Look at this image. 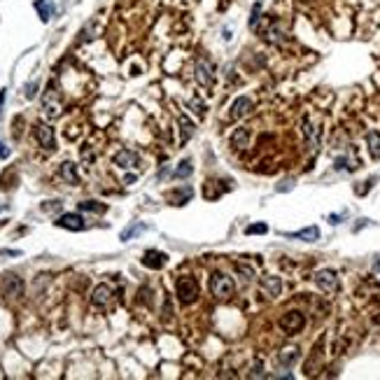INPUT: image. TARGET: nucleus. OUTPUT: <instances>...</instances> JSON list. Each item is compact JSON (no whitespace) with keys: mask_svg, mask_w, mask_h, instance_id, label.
Masks as SVG:
<instances>
[{"mask_svg":"<svg viewBox=\"0 0 380 380\" xmlns=\"http://www.w3.org/2000/svg\"><path fill=\"white\" fill-rule=\"evenodd\" d=\"M175 292H178L180 303H194V301L201 296V287L198 282L192 278V275H184V278H178V284H175Z\"/></svg>","mask_w":380,"mask_h":380,"instance_id":"f257e3e1","label":"nucleus"},{"mask_svg":"<svg viewBox=\"0 0 380 380\" xmlns=\"http://www.w3.org/2000/svg\"><path fill=\"white\" fill-rule=\"evenodd\" d=\"M233 289H236V284H233V280L229 278V275L224 273H213V278H210V292H213V296L217 301H226L233 296Z\"/></svg>","mask_w":380,"mask_h":380,"instance_id":"f03ea898","label":"nucleus"},{"mask_svg":"<svg viewBox=\"0 0 380 380\" xmlns=\"http://www.w3.org/2000/svg\"><path fill=\"white\" fill-rule=\"evenodd\" d=\"M280 327H282V331H287V334H299L306 327L303 313H299V310H287V313L280 317Z\"/></svg>","mask_w":380,"mask_h":380,"instance_id":"7ed1b4c3","label":"nucleus"},{"mask_svg":"<svg viewBox=\"0 0 380 380\" xmlns=\"http://www.w3.org/2000/svg\"><path fill=\"white\" fill-rule=\"evenodd\" d=\"M315 284L322 292H336L338 289V273L334 269H322L315 273Z\"/></svg>","mask_w":380,"mask_h":380,"instance_id":"20e7f679","label":"nucleus"},{"mask_svg":"<svg viewBox=\"0 0 380 380\" xmlns=\"http://www.w3.org/2000/svg\"><path fill=\"white\" fill-rule=\"evenodd\" d=\"M215 80V72H213V63L208 61V59H201V61L196 63V82L201 86H210Z\"/></svg>","mask_w":380,"mask_h":380,"instance_id":"39448f33","label":"nucleus"},{"mask_svg":"<svg viewBox=\"0 0 380 380\" xmlns=\"http://www.w3.org/2000/svg\"><path fill=\"white\" fill-rule=\"evenodd\" d=\"M168 261V254L166 252H159V250H147V252L142 254V266H147V269H163Z\"/></svg>","mask_w":380,"mask_h":380,"instance_id":"423d86ee","label":"nucleus"},{"mask_svg":"<svg viewBox=\"0 0 380 380\" xmlns=\"http://www.w3.org/2000/svg\"><path fill=\"white\" fill-rule=\"evenodd\" d=\"M56 226L70 229V231H82V229H84V219L77 213H63L61 217L56 219Z\"/></svg>","mask_w":380,"mask_h":380,"instance_id":"0eeeda50","label":"nucleus"},{"mask_svg":"<svg viewBox=\"0 0 380 380\" xmlns=\"http://www.w3.org/2000/svg\"><path fill=\"white\" fill-rule=\"evenodd\" d=\"M261 292H264L266 296H271V299L280 296V292H282V280H280L278 275H264V278H261Z\"/></svg>","mask_w":380,"mask_h":380,"instance_id":"6e6552de","label":"nucleus"},{"mask_svg":"<svg viewBox=\"0 0 380 380\" xmlns=\"http://www.w3.org/2000/svg\"><path fill=\"white\" fill-rule=\"evenodd\" d=\"M250 110H252V98L248 96H238L236 101L231 103V119H240V117H248Z\"/></svg>","mask_w":380,"mask_h":380,"instance_id":"1a4fd4ad","label":"nucleus"},{"mask_svg":"<svg viewBox=\"0 0 380 380\" xmlns=\"http://www.w3.org/2000/svg\"><path fill=\"white\" fill-rule=\"evenodd\" d=\"M47 98H45V115L49 117V119H56V117H61V103L56 101V91H54V84L47 89Z\"/></svg>","mask_w":380,"mask_h":380,"instance_id":"9d476101","label":"nucleus"},{"mask_svg":"<svg viewBox=\"0 0 380 380\" xmlns=\"http://www.w3.org/2000/svg\"><path fill=\"white\" fill-rule=\"evenodd\" d=\"M35 138H37V142H40L45 149H54L56 142H54V128H51V126L40 124V126L35 128Z\"/></svg>","mask_w":380,"mask_h":380,"instance_id":"9b49d317","label":"nucleus"},{"mask_svg":"<svg viewBox=\"0 0 380 380\" xmlns=\"http://www.w3.org/2000/svg\"><path fill=\"white\" fill-rule=\"evenodd\" d=\"M287 238H296V240H306V243H315L319 240V229L317 226H308V229H301V231L294 233H284Z\"/></svg>","mask_w":380,"mask_h":380,"instance_id":"f8f14e48","label":"nucleus"},{"mask_svg":"<svg viewBox=\"0 0 380 380\" xmlns=\"http://www.w3.org/2000/svg\"><path fill=\"white\" fill-rule=\"evenodd\" d=\"M296 362H299V350L296 348H284L278 355V364L282 366V369H292Z\"/></svg>","mask_w":380,"mask_h":380,"instance_id":"ddd939ff","label":"nucleus"},{"mask_svg":"<svg viewBox=\"0 0 380 380\" xmlns=\"http://www.w3.org/2000/svg\"><path fill=\"white\" fill-rule=\"evenodd\" d=\"M115 163L119 168H136L138 166V154L131 149H122V152L115 157Z\"/></svg>","mask_w":380,"mask_h":380,"instance_id":"4468645a","label":"nucleus"},{"mask_svg":"<svg viewBox=\"0 0 380 380\" xmlns=\"http://www.w3.org/2000/svg\"><path fill=\"white\" fill-rule=\"evenodd\" d=\"M110 299H112V289L107 287V284H98V287L93 289V296H91L93 306H107Z\"/></svg>","mask_w":380,"mask_h":380,"instance_id":"2eb2a0df","label":"nucleus"},{"mask_svg":"<svg viewBox=\"0 0 380 380\" xmlns=\"http://www.w3.org/2000/svg\"><path fill=\"white\" fill-rule=\"evenodd\" d=\"M35 10H37V14H40V19L47 24V21L54 16L56 5H54V0H35Z\"/></svg>","mask_w":380,"mask_h":380,"instance_id":"dca6fc26","label":"nucleus"},{"mask_svg":"<svg viewBox=\"0 0 380 380\" xmlns=\"http://www.w3.org/2000/svg\"><path fill=\"white\" fill-rule=\"evenodd\" d=\"M24 282L16 275H5V296H21Z\"/></svg>","mask_w":380,"mask_h":380,"instance_id":"f3484780","label":"nucleus"},{"mask_svg":"<svg viewBox=\"0 0 380 380\" xmlns=\"http://www.w3.org/2000/svg\"><path fill=\"white\" fill-rule=\"evenodd\" d=\"M303 133H306V140H308V147L317 149V145H319V128L313 126L308 119H303Z\"/></svg>","mask_w":380,"mask_h":380,"instance_id":"a211bd4d","label":"nucleus"},{"mask_svg":"<svg viewBox=\"0 0 380 380\" xmlns=\"http://www.w3.org/2000/svg\"><path fill=\"white\" fill-rule=\"evenodd\" d=\"M248 138H250L248 128H236V133L231 136V147L238 149V152H243V149L248 147Z\"/></svg>","mask_w":380,"mask_h":380,"instance_id":"6ab92c4d","label":"nucleus"},{"mask_svg":"<svg viewBox=\"0 0 380 380\" xmlns=\"http://www.w3.org/2000/svg\"><path fill=\"white\" fill-rule=\"evenodd\" d=\"M366 145H369V152L373 159H380V133L378 131H371L366 136Z\"/></svg>","mask_w":380,"mask_h":380,"instance_id":"aec40b11","label":"nucleus"},{"mask_svg":"<svg viewBox=\"0 0 380 380\" xmlns=\"http://www.w3.org/2000/svg\"><path fill=\"white\" fill-rule=\"evenodd\" d=\"M61 175L68 180L70 184H77V173H75V163L70 161H63L61 163Z\"/></svg>","mask_w":380,"mask_h":380,"instance_id":"412c9836","label":"nucleus"},{"mask_svg":"<svg viewBox=\"0 0 380 380\" xmlns=\"http://www.w3.org/2000/svg\"><path fill=\"white\" fill-rule=\"evenodd\" d=\"M192 173H194L192 161H189V159H187V161H182L178 168H175V173H173V178H175V180H180V178H189Z\"/></svg>","mask_w":380,"mask_h":380,"instance_id":"4be33fe9","label":"nucleus"},{"mask_svg":"<svg viewBox=\"0 0 380 380\" xmlns=\"http://www.w3.org/2000/svg\"><path fill=\"white\" fill-rule=\"evenodd\" d=\"M145 229H147V226H145V224H131V226H128V229H124V231H122V236H119V238H122V240H131L133 236H138V233H142V231H145Z\"/></svg>","mask_w":380,"mask_h":380,"instance_id":"5701e85b","label":"nucleus"},{"mask_svg":"<svg viewBox=\"0 0 380 380\" xmlns=\"http://www.w3.org/2000/svg\"><path fill=\"white\" fill-rule=\"evenodd\" d=\"M180 126H182V138H180V140H182V142H187L189 138L194 136V124L189 122L187 117L182 115V117H180Z\"/></svg>","mask_w":380,"mask_h":380,"instance_id":"b1692460","label":"nucleus"},{"mask_svg":"<svg viewBox=\"0 0 380 380\" xmlns=\"http://www.w3.org/2000/svg\"><path fill=\"white\" fill-rule=\"evenodd\" d=\"M80 205V210H89V213H103L105 210V205L103 203H96V201H82L77 203Z\"/></svg>","mask_w":380,"mask_h":380,"instance_id":"393cba45","label":"nucleus"},{"mask_svg":"<svg viewBox=\"0 0 380 380\" xmlns=\"http://www.w3.org/2000/svg\"><path fill=\"white\" fill-rule=\"evenodd\" d=\"M266 231H269V226H266L264 222H259V224H250V226L245 229V233H248V236H264Z\"/></svg>","mask_w":380,"mask_h":380,"instance_id":"a878e982","label":"nucleus"},{"mask_svg":"<svg viewBox=\"0 0 380 380\" xmlns=\"http://www.w3.org/2000/svg\"><path fill=\"white\" fill-rule=\"evenodd\" d=\"M259 16H261V3H254L252 14H250V28H254L259 24Z\"/></svg>","mask_w":380,"mask_h":380,"instance_id":"bb28decb","label":"nucleus"},{"mask_svg":"<svg viewBox=\"0 0 380 380\" xmlns=\"http://www.w3.org/2000/svg\"><path fill=\"white\" fill-rule=\"evenodd\" d=\"M35 93H37V82H31V84H26V89H24V96L31 101V98H35Z\"/></svg>","mask_w":380,"mask_h":380,"instance_id":"cd10ccee","label":"nucleus"},{"mask_svg":"<svg viewBox=\"0 0 380 380\" xmlns=\"http://www.w3.org/2000/svg\"><path fill=\"white\" fill-rule=\"evenodd\" d=\"M189 105H192V107H194V112H196V115H198V117H203V115H205V105H203V103H201V101H196V98H194V101H192V103H189Z\"/></svg>","mask_w":380,"mask_h":380,"instance_id":"c85d7f7f","label":"nucleus"},{"mask_svg":"<svg viewBox=\"0 0 380 380\" xmlns=\"http://www.w3.org/2000/svg\"><path fill=\"white\" fill-rule=\"evenodd\" d=\"M238 271L245 275V280H252V278H254V271L248 269V266H238Z\"/></svg>","mask_w":380,"mask_h":380,"instance_id":"c756f323","label":"nucleus"},{"mask_svg":"<svg viewBox=\"0 0 380 380\" xmlns=\"http://www.w3.org/2000/svg\"><path fill=\"white\" fill-rule=\"evenodd\" d=\"M0 254H3V257H19L21 250H0Z\"/></svg>","mask_w":380,"mask_h":380,"instance_id":"7c9ffc66","label":"nucleus"},{"mask_svg":"<svg viewBox=\"0 0 380 380\" xmlns=\"http://www.w3.org/2000/svg\"><path fill=\"white\" fill-rule=\"evenodd\" d=\"M7 157H10V147L5 142H0V159H7Z\"/></svg>","mask_w":380,"mask_h":380,"instance_id":"2f4dec72","label":"nucleus"},{"mask_svg":"<svg viewBox=\"0 0 380 380\" xmlns=\"http://www.w3.org/2000/svg\"><path fill=\"white\" fill-rule=\"evenodd\" d=\"M5 96H7V89H0V110H3V103H5Z\"/></svg>","mask_w":380,"mask_h":380,"instance_id":"473e14b6","label":"nucleus"}]
</instances>
